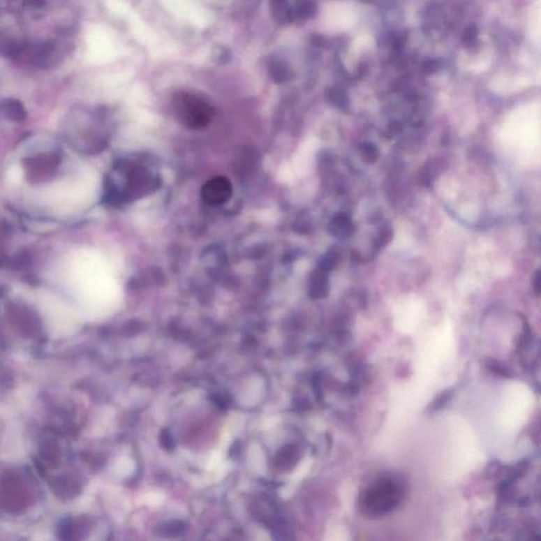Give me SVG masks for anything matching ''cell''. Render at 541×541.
<instances>
[{
	"instance_id": "3957f363",
	"label": "cell",
	"mask_w": 541,
	"mask_h": 541,
	"mask_svg": "<svg viewBox=\"0 0 541 541\" xmlns=\"http://www.w3.org/2000/svg\"><path fill=\"white\" fill-rule=\"evenodd\" d=\"M253 515L271 532L274 541H293L289 522L272 499L258 498L253 505Z\"/></svg>"
},
{
	"instance_id": "9c48e42d",
	"label": "cell",
	"mask_w": 541,
	"mask_h": 541,
	"mask_svg": "<svg viewBox=\"0 0 541 541\" xmlns=\"http://www.w3.org/2000/svg\"><path fill=\"white\" fill-rule=\"evenodd\" d=\"M534 288L537 292H541V272L535 277Z\"/></svg>"
},
{
	"instance_id": "6da1fadb",
	"label": "cell",
	"mask_w": 541,
	"mask_h": 541,
	"mask_svg": "<svg viewBox=\"0 0 541 541\" xmlns=\"http://www.w3.org/2000/svg\"><path fill=\"white\" fill-rule=\"evenodd\" d=\"M406 497V484L396 475H384L366 487L360 495V511L368 518H380L396 511Z\"/></svg>"
},
{
	"instance_id": "5b68a950",
	"label": "cell",
	"mask_w": 541,
	"mask_h": 541,
	"mask_svg": "<svg viewBox=\"0 0 541 541\" xmlns=\"http://www.w3.org/2000/svg\"><path fill=\"white\" fill-rule=\"evenodd\" d=\"M300 460V450L295 444L283 446L275 454L273 466L277 472L289 473L297 466Z\"/></svg>"
},
{
	"instance_id": "7a4b0ae2",
	"label": "cell",
	"mask_w": 541,
	"mask_h": 541,
	"mask_svg": "<svg viewBox=\"0 0 541 541\" xmlns=\"http://www.w3.org/2000/svg\"><path fill=\"white\" fill-rule=\"evenodd\" d=\"M172 108L177 120L191 131L209 126L216 114L215 108L203 96L187 90L174 94Z\"/></svg>"
},
{
	"instance_id": "52a82bcc",
	"label": "cell",
	"mask_w": 541,
	"mask_h": 541,
	"mask_svg": "<svg viewBox=\"0 0 541 541\" xmlns=\"http://www.w3.org/2000/svg\"><path fill=\"white\" fill-rule=\"evenodd\" d=\"M3 114L8 120L22 122L26 120L27 113L24 106L18 101L8 98L3 103Z\"/></svg>"
},
{
	"instance_id": "8992f818",
	"label": "cell",
	"mask_w": 541,
	"mask_h": 541,
	"mask_svg": "<svg viewBox=\"0 0 541 541\" xmlns=\"http://www.w3.org/2000/svg\"><path fill=\"white\" fill-rule=\"evenodd\" d=\"M330 291V281L328 272L318 267L309 277L308 294L313 299L326 297Z\"/></svg>"
},
{
	"instance_id": "277c9868",
	"label": "cell",
	"mask_w": 541,
	"mask_h": 541,
	"mask_svg": "<svg viewBox=\"0 0 541 541\" xmlns=\"http://www.w3.org/2000/svg\"><path fill=\"white\" fill-rule=\"evenodd\" d=\"M233 185L226 177L217 176L207 180L201 188V198L211 207H219L230 200Z\"/></svg>"
},
{
	"instance_id": "ba28073f",
	"label": "cell",
	"mask_w": 541,
	"mask_h": 541,
	"mask_svg": "<svg viewBox=\"0 0 541 541\" xmlns=\"http://www.w3.org/2000/svg\"><path fill=\"white\" fill-rule=\"evenodd\" d=\"M464 38H466V42L470 43V44L474 43L477 38L476 28L470 27V28L468 29V31H466V34H464Z\"/></svg>"
}]
</instances>
